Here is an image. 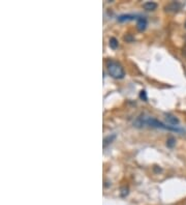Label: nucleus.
<instances>
[{
    "instance_id": "obj_2",
    "label": "nucleus",
    "mask_w": 186,
    "mask_h": 205,
    "mask_svg": "<svg viewBox=\"0 0 186 205\" xmlns=\"http://www.w3.org/2000/svg\"><path fill=\"white\" fill-rule=\"evenodd\" d=\"M107 70L110 76H112L115 79H122L125 76V70H124L123 66L119 62L110 60L107 63Z\"/></svg>"
},
{
    "instance_id": "obj_8",
    "label": "nucleus",
    "mask_w": 186,
    "mask_h": 205,
    "mask_svg": "<svg viewBox=\"0 0 186 205\" xmlns=\"http://www.w3.org/2000/svg\"><path fill=\"white\" fill-rule=\"evenodd\" d=\"M109 45H110V47L112 48V49H117L118 48V41H117V38H110V42H109Z\"/></svg>"
},
{
    "instance_id": "obj_11",
    "label": "nucleus",
    "mask_w": 186,
    "mask_h": 205,
    "mask_svg": "<svg viewBox=\"0 0 186 205\" xmlns=\"http://www.w3.org/2000/svg\"><path fill=\"white\" fill-rule=\"evenodd\" d=\"M124 39H125V41H127V42H131L134 38H132L131 35H127V36H125V38H124Z\"/></svg>"
},
{
    "instance_id": "obj_4",
    "label": "nucleus",
    "mask_w": 186,
    "mask_h": 205,
    "mask_svg": "<svg viewBox=\"0 0 186 205\" xmlns=\"http://www.w3.org/2000/svg\"><path fill=\"white\" fill-rule=\"evenodd\" d=\"M167 11H178L181 8V4L179 2H171L170 4H168L165 7Z\"/></svg>"
},
{
    "instance_id": "obj_1",
    "label": "nucleus",
    "mask_w": 186,
    "mask_h": 205,
    "mask_svg": "<svg viewBox=\"0 0 186 205\" xmlns=\"http://www.w3.org/2000/svg\"><path fill=\"white\" fill-rule=\"evenodd\" d=\"M134 127H142L144 125H149V127H156V129H162V130H168V131H173V132H177L180 134L185 133L184 130L179 129L177 127H169V125L163 124L162 122L158 121L157 119H155L153 117H149V116H140L139 118L134 121Z\"/></svg>"
},
{
    "instance_id": "obj_10",
    "label": "nucleus",
    "mask_w": 186,
    "mask_h": 205,
    "mask_svg": "<svg viewBox=\"0 0 186 205\" xmlns=\"http://www.w3.org/2000/svg\"><path fill=\"white\" fill-rule=\"evenodd\" d=\"M140 98H142V99H144V101H147V93H146V91H145V90H142V91H141V93H140Z\"/></svg>"
},
{
    "instance_id": "obj_12",
    "label": "nucleus",
    "mask_w": 186,
    "mask_h": 205,
    "mask_svg": "<svg viewBox=\"0 0 186 205\" xmlns=\"http://www.w3.org/2000/svg\"><path fill=\"white\" fill-rule=\"evenodd\" d=\"M185 28H186V22H185Z\"/></svg>"
},
{
    "instance_id": "obj_6",
    "label": "nucleus",
    "mask_w": 186,
    "mask_h": 205,
    "mask_svg": "<svg viewBox=\"0 0 186 205\" xmlns=\"http://www.w3.org/2000/svg\"><path fill=\"white\" fill-rule=\"evenodd\" d=\"M143 7H144V10H156L157 3L156 2H153V1H147L143 4Z\"/></svg>"
},
{
    "instance_id": "obj_7",
    "label": "nucleus",
    "mask_w": 186,
    "mask_h": 205,
    "mask_svg": "<svg viewBox=\"0 0 186 205\" xmlns=\"http://www.w3.org/2000/svg\"><path fill=\"white\" fill-rule=\"evenodd\" d=\"M137 19V16H134V15H121L118 17V21L119 22H125V21H130V20H134Z\"/></svg>"
},
{
    "instance_id": "obj_5",
    "label": "nucleus",
    "mask_w": 186,
    "mask_h": 205,
    "mask_svg": "<svg viewBox=\"0 0 186 205\" xmlns=\"http://www.w3.org/2000/svg\"><path fill=\"white\" fill-rule=\"evenodd\" d=\"M165 119H167V121L170 124L173 125V127H177V125L179 124V119L177 118L176 116L172 115V114H168V115H165Z\"/></svg>"
},
{
    "instance_id": "obj_9",
    "label": "nucleus",
    "mask_w": 186,
    "mask_h": 205,
    "mask_svg": "<svg viewBox=\"0 0 186 205\" xmlns=\"http://www.w3.org/2000/svg\"><path fill=\"white\" fill-rule=\"evenodd\" d=\"M175 145H176V139L173 138V137H170V138L167 140V146L173 148Z\"/></svg>"
},
{
    "instance_id": "obj_3",
    "label": "nucleus",
    "mask_w": 186,
    "mask_h": 205,
    "mask_svg": "<svg viewBox=\"0 0 186 205\" xmlns=\"http://www.w3.org/2000/svg\"><path fill=\"white\" fill-rule=\"evenodd\" d=\"M147 27V20L144 17H139L137 20V28L139 31H144Z\"/></svg>"
}]
</instances>
